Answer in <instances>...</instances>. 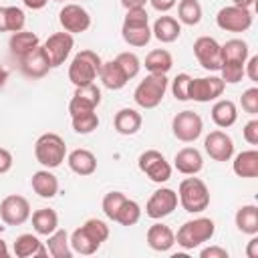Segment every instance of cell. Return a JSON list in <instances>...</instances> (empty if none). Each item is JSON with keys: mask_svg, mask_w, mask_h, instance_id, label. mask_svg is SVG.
Masks as SVG:
<instances>
[{"mask_svg": "<svg viewBox=\"0 0 258 258\" xmlns=\"http://www.w3.org/2000/svg\"><path fill=\"white\" fill-rule=\"evenodd\" d=\"M121 36L129 46H145L151 40V28H149V16L145 8H131L125 14Z\"/></svg>", "mask_w": 258, "mask_h": 258, "instance_id": "obj_1", "label": "cell"}, {"mask_svg": "<svg viewBox=\"0 0 258 258\" xmlns=\"http://www.w3.org/2000/svg\"><path fill=\"white\" fill-rule=\"evenodd\" d=\"M101 56L95 52V50H81L75 54V58L71 60V67H69V81L75 85V87H85V85H91L95 83V79L99 77V71H101Z\"/></svg>", "mask_w": 258, "mask_h": 258, "instance_id": "obj_2", "label": "cell"}, {"mask_svg": "<svg viewBox=\"0 0 258 258\" xmlns=\"http://www.w3.org/2000/svg\"><path fill=\"white\" fill-rule=\"evenodd\" d=\"M177 202L189 214H200L210 206V189L200 177H185L177 189Z\"/></svg>", "mask_w": 258, "mask_h": 258, "instance_id": "obj_3", "label": "cell"}, {"mask_svg": "<svg viewBox=\"0 0 258 258\" xmlns=\"http://www.w3.org/2000/svg\"><path fill=\"white\" fill-rule=\"evenodd\" d=\"M214 232H216L214 220H210V218H196V220L185 222V224L177 230L175 242H177V246H181L183 250H194V248L202 246L204 242L212 240Z\"/></svg>", "mask_w": 258, "mask_h": 258, "instance_id": "obj_4", "label": "cell"}, {"mask_svg": "<svg viewBox=\"0 0 258 258\" xmlns=\"http://www.w3.org/2000/svg\"><path fill=\"white\" fill-rule=\"evenodd\" d=\"M34 157L46 169L58 167L64 161V157H67L64 139L60 135H56V133H44V135H40L36 139V143H34Z\"/></svg>", "mask_w": 258, "mask_h": 258, "instance_id": "obj_5", "label": "cell"}, {"mask_svg": "<svg viewBox=\"0 0 258 258\" xmlns=\"http://www.w3.org/2000/svg\"><path fill=\"white\" fill-rule=\"evenodd\" d=\"M167 91V77L165 75H147L137 87H135V93H133V99L139 107L143 109H155L161 101H163V95Z\"/></svg>", "mask_w": 258, "mask_h": 258, "instance_id": "obj_6", "label": "cell"}, {"mask_svg": "<svg viewBox=\"0 0 258 258\" xmlns=\"http://www.w3.org/2000/svg\"><path fill=\"white\" fill-rule=\"evenodd\" d=\"M139 169L155 183H165L171 177V165L167 163V159L163 157V153H159L157 149H147L139 155L137 159Z\"/></svg>", "mask_w": 258, "mask_h": 258, "instance_id": "obj_7", "label": "cell"}, {"mask_svg": "<svg viewBox=\"0 0 258 258\" xmlns=\"http://www.w3.org/2000/svg\"><path fill=\"white\" fill-rule=\"evenodd\" d=\"M171 131H173V135H175L179 141L191 143V141H196V139L202 135V131H204V121H202V117H200L196 111L185 109V111H181V113H177V115L173 117V121H171Z\"/></svg>", "mask_w": 258, "mask_h": 258, "instance_id": "obj_8", "label": "cell"}, {"mask_svg": "<svg viewBox=\"0 0 258 258\" xmlns=\"http://www.w3.org/2000/svg\"><path fill=\"white\" fill-rule=\"evenodd\" d=\"M216 24L226 30V32H244L252 26V12L250 8H240V6H224L218 16Z\"/></svg>", "mask_w": 258, "mask_h": 258, "instance_id": "obj_9", "label": "cell"}, {"mask_svg": "<svg viewBox=\"0 0 258 258\" xmlns=\"http://www.w3.org/2000/svg\"><path fill=\"white\" fill-rule=\"evenodd\" d=\"M194 54L206 71H220L222 67V44L212 36H200L194 42Z\"/></svg>", "mask_w": 258, "mask_h": 258, "instance_id": "obj_10", "label": "cell"}, {"mask_svg": "<svg viewBox=\"0 0 258 258\" xmlns=\"http://www.w3.org/2000/svg\"><path fill=\"white\" fill-rule=\"evenodd\" d=\"M18 62H20V73L26 77V79H42L50 69V58L44 50V46H36L32 48L30 52L18 56Z\"/></svg>", "mask_w": 258, "mask_h": 258, "instance_id": "obj_11", "label": "cell"}, {"mask_svg": "<svg viewBox=\"0 0 258 258\" xmlns=\"http://www.w3.org/2000/svg\"><path fill=\"white\" fill-rule=\"evenodd\" d=\"M226 89V83L222 77H200L189 81V101L198 103H210L218 97H222Z\"/></svg>", "mask_w": 258, "mask_h": 258, "instance_id": "obj_12", "label": "cell"}, {"mask_svg": "<svg viewBox=\"0 0 258 258\" xmlns=\"http://www.w3.org/2000/svg\"><path fill=\"white\" fill-rule=\"evenodd\" d=\"M0 218L8 226H20L30 218V204L26 198L12 194L0 202Z\"/></svg>", "mask_w": 258, "mask_h": 258, "instance_id": "obj_13", "label": "cell"}, {"mask_svg": "<svg viewBox=\"0 0 258 258\" xmlns=\"http://www.w3.org/2000/svg\"><path fill=\"white\" fill-rule=\"evenodd\" d=\"M177 208V194L169 187H161L155 189L151 194V198L145 204V216H149L151 220H161L169 214H173V210Z\"/></svg>", "mask_w": 258, "mask_h": 258, "instance_id": "obj_14", "label": "cell"}, {"mask_svg": "<svg viewBox=\"0 0 258 258\" xmlns=\"http://www.w3.org/2000/svg\"><path fill=\"white\" fill-rule=\"evenodd\" d=\"M58 22H60V26H62L64 32L79 34V32L89 30V26H91V14L83 6H79V4H64L62 10L58 12Z\"/></svg>", "mask_w": 258, "mask_h": 258, "instance_id": "obj_15", "label": "cell"}, {"mask_svg": "<svg viewBox=\"0 0 258 258\" xmlns=\"http://www.w3.org/2000/svg\"><path fill=\"white\" fill-rule=\"evenodd\" d=\"M44 50H46V54H48V58H50V64H52V69L54 67H60L64 60H67V56L71 54V50H73V46H75V40H73V34L71 32H54V34H50L46 40H44Z\"/></svg>", "mask_w": 258, "mask_h": 258, "instance_id": "obj_16", "label": "cell"}, {"mask_svg": "<svg viewBox=\"0 0 258 258\" xmlns=\"http://www.w3.org/2000/svg\"><path fill=\"white\" fill-rule=\"evenodd\" d=\"M204 149L214 161H230L234 155V141L228 133L216 129L204 139Z\"/></svg>", "mask_w": 258, "mask_h": 258, "instance_id": "obj_17", "label": "cell"}, {"mask_svg": "<svg viewBox=\"0 0 258 258\" xmlns=\"http://www.w3.org/2000/svg\"><path fill=\"white\" fill-rule=\"evenodd\" d=\"M101 103V91L95 83L85 85V87H77L71 103H69V113L79 115V113H87V111H95Z\"/></svg>", "mask_w": 258, "mask_h": 258, "instance_id": "obj_18", "label": "cell"}, {"mask_svg": "<svg viewBox=\"0 0 258 258\" xmlns=\"http://www.w3.org/2000/svg\"><path fill=\"white\" fill-rule=\"evenodd\" d=\"M173 165L179 173L183 175H196L202 171L204 167V159H202V153L196 149V147H183L175 153L173 157Z\"/></svg>", "mask_w": 258, "mask_h": 258, "instance_id": "obj_19", "label": "cell"}, {"mask_svg": "<svg viewBox=\"0 0 258 258\" xmlns=\"http://www.w3.org/2000/svg\"><path fill=\"white\" fill-rule=\"evenodd\" d=\"M175 244V234L165 224H153L147 230V246L155 252H167Z\"/></svg>", "mask_w": 258, "mask_h": 258, "instance_id": "obj_20", "label": "cell"}, {"mask_svg": "<svg viewBox=\"0 0 258 258\" xmlns=\"http://www.w3.org/2000/svg\"><path fill=\"white\" fill-rule=\"evenodd\" d=\"M30 185H32L34 194L38 198H44V200H50V198H54L58 194V179L48 169L34 171L32 173V179H30Z\"/></svg>", "mask_w": 258, "mask_h": 258, "instance_id": "obj_21", "label": "cell"}, {"mask_svg": "<svg viewBox=\"0 0 258 258\" xmlns=\"http://www.w3.org/2000/svg\"><path fill=\"white\" fill-rule=\"evenodd\" d=\"M181 34V24L173 18V16H159L155 22H153V28H151V36H155L159 42H175Z\"/></svg>", "mask_w": 258, "mask_h": 258, "instance_id": "obj_22", "label": "cell"}, {"mask_svg": "<svg viewBox=\"0 0 258 258\" xmlns=\"http://www.w3.org/2000/svg\"><path fill=\"white\" fill-rule=\"evenodd\" d=\"M14 254L18 258H34V256H48V250L44 248V244L32 236V234H20L14 242Z\"/></svg>", "mask_w": 258, "mask_h": 258, "instance_id": "obj_23", "label": "cell"}, {"mask_svg": "<svg viewBox=\"0 0 258 258\" xmlns=\"http://www.w3.org/2000/svg\"><path fill=\"white\" fill-rule=\"evenodd\" d=\"M141 113H137L135 109H121L115 113V119H113V125H115V131L121 133V135H135L139 129H141Z\"/></svg>", "mask_w": 258, "mask_h": 258, "instance_id": "obj_24", "label": "cell"}, {"mask_svg": "<svg viewBox=\"0 0 258 258\" xmlns=\"http://www.w3.org/2000/svg\"><path fill=\"white\" fill-rule=\"evenodd\" d=\"M67 161H69V167L77 175H91L97 169V157L89 149H75V151H71Z\"/></svg>", "mask_w": 258, "mask_h": 258, "instance_id": "obj_25", "label": "cell"}, {"mask_svg": "<svg viewBox=\"0 0 258 258\" xmlns=\"http://www.w3.org/2000/svg\"><path fill=\"white\" fill-rule=\"evenodd\" d=\"M236 119H238V109H236L234 101L220 99V101L214 103V107H212V121L218 127L228 129V127H232L236 123Z\"/></svg>", "mask_w": 258, "mask_h": 258, "instance_id": "obj_26", "label": "cell"}, {"mask_svg": "<svg viewBox=\"0 0 258 258\" xmlns=\"http://www.w3.org/2000/svg\"><path fill=\"white\" fill-rule=\"evenodd\" d=\"M99 79L103 81V85L111 91H119L127 85V77L125 73L121 71V67L117 64V60H107L101 64V71H99Z\"/></svg>", "mask_w": 258, "mask_h": 258, "instance_id": "obj_27", "label": "cell"}, {"mask_svg": "<svg viewBox=\"0 0 258 258\" xmlns=\"http://www.w3.org/2000/svg\"><path fill=\"white\" fill-rule=\"evenodd\" d=\"M232 169L240 177H256L258 175V151L256 149H248V151L238 153L234 157Z\"/></svg>", "mask_w": 258, "mask_h": 258, "instance_id": "obj_28", "label": "cell"}, {"mask_svg": "<svg viewBox=\"0 0 258 258\" xmlns=\"http://www.w3.org/2000/svg\"><path fill=\"white\" fill-rule=\"evenodd\" d=\"M173 67V56L165 48H155L145 56V69L151 75H167Z\"/></svg>", "mask_w": 258, "mask_h": 258, "instance_id": "obj_29", "label": "cell"}, {"mask_svg": "<svg viewBox=\"0 0 258 258\" xmlns=\"http://www.w3.org/2000/svg\"><path fill=\"white\" fill-rule=\"evenodd\" d=\"M32 228L40 236H50L58 228V216L50 208H40L32 214Z\"/></svg>", "mask_w": 258, "mask_h": 258, "instance_id": "obj_30", "label": "cell"}, {"mask_svg": "<svg viewBox=\"0 0 258 258\" xmlns=\"http://www.w3.org/2000/svg\"><path fill=\"white\" fill-rule=\"evenodd\" d=\"M38 44H40L38 34L28 32V30H18V32H12L10 42H8L10 52H12L14 56H22V54L30 52L32 48H36Z\"/></svg>", "mask_w": 258, "mask_h": 258, "instance_id": "obj_31", "label": "cell"}, {"mask_svg": "<svg viewBox=\"0 0 258 258\" xmlns=\"http://www.w3.org/2000/svg\"><path fill=\"white\" fill-rule=\"evenodd\" d=\"M236 226L242 234H248V236L258 234V208L254 204H246V206L238 208Z\"/></svg>", "mask_w": 258, "mask_h": 258, "instance_id": "obj_32", "label": "cell"}, {"mask_svg": "<svg viewBox=\"0 0 258 258\" xmlns=\"http://www.w3.org/2000/svg\"><path fill=\"white\" fill-rule=\"evenodd\" d=\"M46 250H48V254H50L52 258H73V248H71L67 230H58V228H56V230L48 236Z\"/></svg>", "mask_w": 258, "mask_h": 258, "instance_id": "obj_33", "label": "cell"}, {"mask_svg": "<svg viewBox=\"0 0 258 258\" xmlns=\"http://www.w3.org/2000/svg\"><path fill=\"white\" fill-rule=\"evenodd\" d=\"M248 54L250 48L242 38H232L222 44V62H246Z\"/></svg>", "mask_w": 258, "mask_h": 258, "instance_id": "obj_34", "label": "cell"}, {"mask_svg": "<svg viewBox=\"0 0 258 258\" xmlns=\"http://www.w3.org/2000/svg\"><path fill=\"white\" fill-rule=\"evenodd\" d=\"M69 242H71V248H73V252H77V254H83V256H91V254H95L97 250H99V242H95L85 230H83V226L81 228H77L73 234H71V238H69Z\"/></svg>", "mask_w": 258, "mask_h": 258, "instance_id": "obj_35", "label": "cell"}, {"mask_svg": "<svg viewBox=\"0 0 258 258\" xmlns=\"http://www.w3.org/2000/svg\"><path fill=\"white\" fill-rule=\"evenodd\" d=\"M177 16H179V22L187 26H196L202 20V4L198 0H179Z\"/></svg>", "mask_w": 258, "mask_h": 258, "instance_id": "obj_36", "label": "cell"}, {"mask_svg": "<svg viewBox=\"0 0 258 258\" xmlns=\"http://www.w3.org/2000/svg\"><path fill=\"white\" fill-rule=\"evenodd\" d=\"M141 218V208L135 200H125L117 212L115 222H119L121 226H135Z\"/></svg>", "mask_w": 258, "mask_h": 258, "instance_id": "obj_37", "label": "cell"}, {"mask_svg": "<svg viewBox=\"0 0 258 258\" xmlns=\"http://www.w3.org/2000/svg\"><path fill=\"white\" fill-rule=\"evenodd\" d=\"M71 119H73L75 133H81V135H89V133H93L99 127V115L95 111L79 113V115H73Z\"/></svg>", "mask_w": 258, "mask_h": 258, "instance_id": "obj_38", "label": "cell"}, {"mask_svg": "<svg viewBox=\"0 0 258 258\" xmlns=\"http://www.w3.org/2000/svg\"><path fill=\"white\" fill-rule=\"evenodd\" d=\"M115 60L121 67V71L125 73L127 81L129 79H135L139 75V71H141V60H139V56L135 52H119Z\"/></svg>", "mask_w": 258, "mask_h": 258, "instance_id": "obj_39", "label": "cell"}, {"mask_svg": "<svg viewBox=\"0 0 258 258\" xmlns=\"http://www.w3.org/2000/svg\"><path fill=\"white\" fill-rule=\"evenodd\" d=\"M83 230L99 244H103L107 238H109V226L103 222V220H97V218H89L85 224H83Z\"/></svg>", "mask_w": 258, "mask_h": 258, "instance_id": "obj_40", "label": "cell"}, {"mask_svg": "<svg viewBox=\"0 0 258 258\" xmlns=\"http://www.w3.org/2000/svg\"><path fill=\"white\" fill-rule=\"evenodd\" d=\"M125 200H127V198H125L123 191H109V194L103 198V214H105L109 220L115 222L117 212H119V208H121V204H123Z\"/></svg>", "mask_w": 258, "mask_h": 258, "instance_id": "obj_41", "label": "cell"}, {"mask_svg": "<svg viewBox=\"0 0 258 258\" xmlns=\"http://www.w3.org/2000/svg\"><path fill=\"white\" fill-rule=\"evenodd\" d=\"M24 22H26V16H24V10L22 8H18V6H6V28H8V32L24 30Z\"/></svg>", "mask_w": 258, "mask_h": 258, "instance_id": "obj_42", "label": "cell"}, {"mask_svg": "<svg viewBox=\"0 0 258 258\" xmlns=\"http://www.w3.org/2000/svg\"><path fill=\"white\" fill-rule=\"evenodd\" d=\"M220 73H222V81L224 83L236 85L244 77V62H222Z\"/></svg>", "mask_w": 258, "mask_h": 258, "instance_id": "obj_43", "label": "cell"}, {"mask_svg": "<svg viewBox=\"0 0 258 258\" xmlns=\"http://www.w3.org/2000/svg\"><path fill=\"white\" fill-rule=\"evenodd\" d=\"M189 81H191V77L187 73H179L171 81V93L177 101H189Z\"/></svg>", "mask_w": 258, "mask_h": 258, "instance_id": "obj_44", "label": "cell"}, {"mask_svg": "<svg viewBox=\"0 0 258 258\" xmlns=\"http://www.w3.org/2000/svg\"><path fill=\"white\" fill-rule=\"evenodd\" d=\"M242 109L248 113V115H258V89L256 87H250L242 93Z\"/></svg>", "mask_w": 258, "mask_h": 258, "instance_id": "obj_45", "label": "cell"}, {"mask_svg": "<svg viewBox=\"0 0 258 258\" xmlns=\"http://www.w3.org/2000/svg\"><path fill=\"white\" fill-rule=\"evenodd\" d=\"M242 135H244V139H246L250 145H258V119H250V121L244 125Z\"/></svg>", "mask_w": 258, "mask_h": 258, "instance_id": "obj_46", "label": "cell"}, {"mask_svg": "<svg viewBox=\"0 0 258 258\" xmlns=\"http://www.w3.org/2000/svg\"><path fill=\"white\" fill-rule=\"evenodd\" d=\"M244 62V75L250 77V81H258V56H250Z\"/></svg>", "mask_w": 258, "mask_h": 258, "instance_id": "obj_47", "label": "cell"}, {"mask_svg": "<svg viewBox=\"0 0 258 258\" xmlns=\"http://www.w3.org/2000/svg\"><path fill=\"white\" fill-rule=\"evenodd\" d=\"M12 153L8 151V149H4V147H0V175L2 173H8L10 169H12Z\"/></svg>", "mask_w": 258, "mask_h": 258, "instance_id": "obj_48", "label": "cell"}, {"mask_svg": "<svg viewBox=\"0 0 258 258\" xmlns=\"http://www.w3.org/2000/svg\"><path fill=\"white\" fill-rule=\"evenodd\" d=\"M202 258H228V250L220 248V246H210V248H204L200 252Z\"/></svg>", "mask_w": 258, "mask_h": 258, "instance_id": "obj_49", "label": "cell"}, {"mask_svg": "<svg viewBox=\"0 0 258 258\" xmlns=\"http://www.w3.org/2000/svg\"><path fill=\"white\" fill-rule=\"evenodd\" d=\"M149 2H151V6H153L157 12H167V10H171V8L175 6L177 0H149Z\"/></svg>", "mask_w": 258, "mask_h": 258, "instance_id": "obj_50", "label": "cell"}, {"mask_svg": "<svg viewBox=\"0 0 258 258\" xmlns=\"http://www.w3.org/2000/svg\"><path fill=\"white\" fill-rule=\"evenodd\" d=\"M246 256H248V258H258V238H256V234H254V238L248 242Z\"/></svg>", "mask_w": 258, "mask_h": 258, "instance_id": "obj_51", "label": "cell"}, {"mask_svg": "<svg viewBox=\"0 0 258 258\" xmlns=\"http://www.w3.org/2000/svg\"><path fill=\"white\" fill-rule=\"evenodd\" d=\"M147 2L149 0H121L123 8H127V10H131V8H145Z\"/></svg>", "mask_w": 258, "mask_h": 258, "instance_id": "obj_52", "label": "cell"}, {"mask_svg": "<svg viewBox=\"0 0 258 258\" xmlns=\"http://www.w3.org/2000/svg\"><path fill=\"white\" fill-rule=\"evenodd\" d=\"M22 2H24V6L30 8V10H40V8L46 6L48 0H22Z\"/></svg>", "mask_w": 258, "mask_h": 258, "instance_id": "obj_53", "label": "cell"}, {"mask_svg": "<svg viewBox=\"0 0 258 258\" xmlns=\"http://www.w3.org/2000/svg\"><path fill=\"white\" fill-rule=\"evenodd\" d=\"M0 32H8V28H6V6H0Z\"/></svg>", "mask_w": 258, "mask_h": 258, "instance_id": "obj_54", "label": "cell"}, {"mask_svg": "<svg viewBox=\"0 0 258 258\" xmlns=\"http://www.w3.org/2000/svg\"><path fill=\"white\" fill-rule=\"evenodd\" d=\"M234 6H240V8H250L254 4V0H232Z\"/></svg>", "mask_w": 258, "mask_h": 258, "instance_id": "obj_55", "label": "cell"}, {"mask_svg": "<svg viewBox=\"0 0 258 258\" xmlns=\"http://www.w3.org/2000/svg\"><path fill=\"white\" fill-rule=\"evenodd\" d=\"M6 79H8V71H6V69L0 64V89L6 85Z\"/></svg>", "mask_w": 258, "mask_h": 258, "instance_id": "obj_56", "label": "cell"}, {"mask_svg": "<svg viewBox=\"0 0 258 258\" xmlns=\"http://www.w3.org/2000/svg\"><path fill=\"white\" fill-rule=\"evenodd\" d=\"M8 256V246H6V242L0 238V258H6Z\"/></svg>", "mask_w": 258, "mask_h": 258, "instance_id": "obj_57", "label": "cell"}, {"mask_svg": "<svg viewBox=\"0 0 258 258\" xmlns=\"http://www.w3.org/2000/svg\"><path fill=\"white\" fill-rule=\"evenodd\" d=\"M54 2H64V0H54Z\"/></svg>", "mask_w": 258, "mask_h": 258, "instance_id": "obj_58", "label": "cell"}]
</instances>
